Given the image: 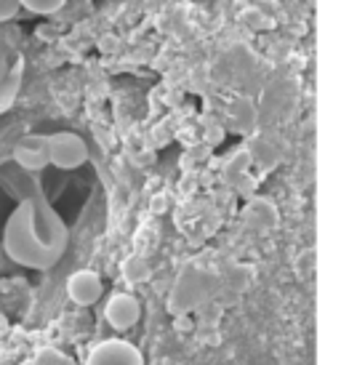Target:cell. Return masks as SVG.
Here are the masks:
<instances>
[{"label":"cell","instance_id":"obj_3","mask_svg":"<svg viewBox=\"0 0 341 365\" xmlns=\"http://www.w3.org/2000/svg\"><path fill=\"white\" fill-rule=\"evenodd\" d=\"M86 365H144V355L126 339H107L91 349Z\"/></svg>","mask_w":341,"mask_h":365},{"label":"cell","instance_id":"obj_2","mask_svg":"<svg viewBox=\"0 0 341 365\" xmlns=\"http://www.w3.org/2000/svg\"><path fill=\"white\" fill-rule=\"evenodd\" d=\"M86 158H88V147L78 133L59 131L49 136V165L72 171V168H81Z\"/></svg>","mask_w":341,"mask_h":365},{"label":"cell","instance_id":"obj_6","mask_svg":"<svg viewBox=\"0 0 341 365\" xmlns=\"http://www.w3.org/2000/svg\"><path fill=\"white\" fill-rule=\"evenodd\" d=\"M14 163L27 171H41L49 165V136L43 133H27L14 147Z\"/></svg>","mask_w":341,"mask_h":365},{"label":"cell","instance_id":"obj_11","mask_svg":"<svg viewBox=\"0 0 341 365\" xmlns=\"http://www.w3.org/2000/svg\"><path fill=\"white\" fill-rule=\"evenodd\" d=\"M21 365H30V363H21Z\"/></svg>","mask_w":341,"mask_h":365},{"label":"cell","instance_id":"obj_1","mask_svg":"<svg viewBox=\"0 0 341 365\" xmlns=\"http://www.w3.org/2000/svg\"><path fill=\"white\" fill-rule=\"evenodd\" d=\"M70 245V230L56 208L35 195L24 197L11 211L6 230H3V248L14 264L27 269H54Z\"/></svg>","mask_w":341,"mask_h":365},{"label":"cell","instance_id":"obj_7","mask_svg":"<svg viewBox=\"0 0 341 365\" xmlns=\"http://www.w3.org/2000/svg\"><path fill=\"white\" fill-rule=\"evenodd\" d=\"M19 75L21 64L19 61H11L6 56V48L0 46V112L9 110L14 104V96L19 91Z\"/></svg>","mask_w":341,"mask_h":365},{"label":"cell","instance_id":"obj_10","mask_svg":"<svg viewBox=\"0 0 341 365\" xmlns=\"http://www.w3.org/2000/svg\"><path fill=\"white\" fill-rule=\"evenodd\" d=\"M19 0H0V21H9L19 14Z\"/></svg>","mask_w":341,"mask_h":365},{"label":"cell","instance_id":"obj_5","mask_svg":"<svg viewBox=\"0 0 341 365\" xmlns=\"http://www.w3.org/2000/svg\"><path fill=\"white\" fill-rule=\"evenodd\" d=\"M104 317L115 331H128L139 323L141 317V304L133 294H115L107 299L104 307Z\"/></svg>","mask_w":341,"mask_h":365},{"label":"cell","instance_id":"obj_8","mask_svg":"<svg viewBox=\"0 0 341 365\" xmlns=\"http://www.w3.org/2000/svg\"><path fill=\"white\" fill-rule=\"evenodd\" d=\"M30 365H75V363H72L70 355H64V352H59V349H54V346H43Z\"/></svg>","mask_w":341,"mask_h":365},{"label":"cell","instance_id":"obj_9","mask_svg":"<svg viewBox=\"0 0 341 365\" xmlns=\"http://www.w3.org/2000/svg\"><path fill=\"white\" fill-rule=\"evenodd\" d=\"M67 0H19L21 9L32 11V14H43V16H49V14H56V11L64 6Z\"/></svg>","mask_w":341,"mask_h":365},{"label":"cell","instance_id":"obj_4","mask_svg":"<svg viewBox=\"0 0 341 365\" xmlns=\"http://www.w3.org/2000/svg\"><path fill=\"white\" fill-rule=\"evenodd\" d=\"M67 296L78 307H93L104 296V283H101L99 272H93V269L72 272L67 280Z\"/></svg>","mask_w":341,"mask_h":365}]
</instances>
